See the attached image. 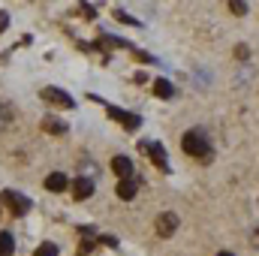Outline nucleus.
<instances>
[{"mask_svg":"<svg viewBox=\"0 0 259 256\" xmlns=\"http://www.w3.org/2000/svg\"><path fill=\"white\" fill-rule=\"evenodd\" d=\"M181 148L190 154V157H199V160H211V142H208V136L202 133V130H187L184 133V139H181Z\"/></svg>","mask_w":259,"mask_h":256,"instance_id":"obj_1","label":"nucleus"},{"mask_svg":"<svg viewBox=\"0 0 259 256\" xmlns=\"http://www.w3.org/2000/svg\"><path fill=\"white\" fill-rule=\"evenodd\" d=\"M0 202H3L15 217H24V214L30 211V199H27V196H21V193H15V190H3Z\"/></svg>","mask_w":259,"mask_h":256,"instance_id":"obj_2","label":"nucleus"},{"mask_svg":"<svg viewBox=\"0 0 259 256\" xmlns=\"http://www.w3.org/2000/svg\"><path fill=\"white\" fill-rule=\"evenodd\" d=\"M42 100H46V103H55V106H61V109H72V106H75V100H72L69 94H64L61 88H42Z\"/></svg>","mask_w":259,"mask_h":256,"instance_id":"obj_3","label":"nucleus"},{"mask_svg":"<svg viewBox=\"0 0 259 256\" xmlns=\"http://www.w3.org/2000/svg\"><path fill=\"white\" fill-rule=\"evenodd\" d=\"M154 229H157V235H160V238H169V235H175V229H178V217H175L172 211H166V214H160V217H157Z\"/></svg>","mask_w":259,"mask_h":256,"instance_id":"obj_4","label":"nucleus"},{"mask_svg":"<svg viewBox=\"0 0 259 256\" xmlns=\"http://www.w3.org/2000/svg\"><path fill=\"white\" fill-rule=\"evenodd\" d=\"M139 148H142L145 154H151V157H154V166H157L160 172H169V163H166V154H163V148H160V145H151V142H142Z\"/></svg>","mask_w":259,"mask_h":256,"instance_id":"obj_5","label":"nucleus"},{"mask_svg":"<svg viewBox=\"0 0 259 256\" xmlns=\"http://www.w3.org/2000/svg\"><path fill=\"white\" fill-rule=\"evenodd\" d=\"M91 193H94V181L91 178H75V184H72V196L75 199H91Z\"/></svg>","mask_w":259,"mask_h":256,"instance_id":"obj_6","label":"nucleus"},{"mask_svg":"<svg viewBox=\"0 0 259 256\" xmlns=\"http://www.w3.org/2000/svg\"><path fill=\"white\" fill-rule=\"evenodd\" d=\"M112 169H115V175H118L121 181L133 175V163H130L127 157H115V160H112Z\"/></svg>","mask_w":259,"mask_h":256,"instance_id":"obj_7","label":"nucleus"},{"mask_svg":"<svg viewBox=\"0 0 259 256\" xmlns=\"http://www.w3.org/2000/svg\"><path fill=\"white\" fill-rule=\"evenodd\" d=\"M109 112H112V118H115V121H121L127 130H136L139 124H142L136 115H127V112H121V109H109Z\"/></svg>","mask_w":259,"mask_h":256,"instance_id":"obj_8","label":"nucleus"},{"mask_svg":"<svg viewBox=\"0 0 259 256\" xmlns=\"http://www.w3.org/2000/svg\"><path fill=\"white\" fill-rule=\"evenodd\" d=\"M66 175H61V172H55V175H49L46 178V190H52V193H61V190H66Z\"/></svg>","mask_w":259,"mask_h":256,"instance_id":"obj_9","label":"nucleus"},{"mask_svg":"<svg viewBox=\"0 0 259 256\" xmlns=\"http://www.w3.org/2000/svg\"><path fill=\"white\" fill-rule=\"evenodd\" d=\"M154 94H157L160 100H169V97H172V84H169L166 78H157V81H154Z\"/></svg>","mask_w":259,"mask_h":256,"instance_id":"obj_10","label":"nucleus"},{"mask_svg":"<svg viewBox=\"0 0 259 256\" xmlns=\"http://www.w3.org/2000/svg\"><path fill=\"white\" fill-rule=\"evenodd\" d=\"M118 196H121V199H133V196H136V181H133V178H124V181L118 184Z\"/></svg>","mask_w":259,"mask_h":256,"instance_id":"obj_11","label":"nucleus"},{"mask_svg":"<svg viewBox=\"0 0 259 256\" xmlns=\"http://www.w3.org/2000/svg\"><path fill=\"white\" fill-rule=\"evenodd\" d=\"M12 250H15L12 235H9V232H0V256H12Z\"/></svg>","mask_w":259,"mask_h":256,"instance_id":"obj_12","label":"nucleus"},{"mask_svg":"<svg viewBox=\"0 0 259 256\" xmlns=\"http://www.w3.org/2000/svg\"><path fill=\"white\" fill-rule=\"evenodd\" d=\"M42 130H46V133H66V124L58 121V118H46V121H42Z\"/></svg>","mask_w":259,"mask_h":256,"instance_id":"obj_13","label":"nucleus"},{"mask_svg":"<svg viewBox=\"0 0 259 256\" xmlns=\"http://www.w3.org/2000/svg\"><path fill=\"white\" fill-rule=\"evenodd\" d=\"M33 256H58V247H55L52 241H46V244H39V247H36V253H33Z\"/></svg>","mask_w":259,"mask_h":256,"instance_id":"obj_14","label":"nucleus"},{"mask_svg":"<svg viewBox=\"0 0 259 256\" xmlns=\"http://www.w3.org/2000/svg\"><path fill=\"white\" fill-rule=\"evenodd\" d=\"M229 9L241 15V12H247V3H241V0H232V3H229Z\"/></svg>","mask_w":259,"mask_h":256,"instance_id":"obj_15","label":"nucleus"},{"mask_svg":"<svg viewBox=\"0 0 259 256\" xmlns=\"http://www.w3.org/2000/svg\"><path fill=\"white\" fill-rule=\"evenodd\" d=\"M6 124H9V112H6V109L0 106V130L6 127Z\"/></svg>","mask_w":259,"mask_h":256,"instance_id":"obj_16","label":"nucleus"},{"mask_svg":"<svg viewBox=\"0 0 259 256\" xmlns=\"http://www.w3.org/2000/svg\"><path fill=\"white\" fill-rule=\"evenodd\" d=\"M6 24H9V15H6V12H0V30H6Z\"/></svg>","mask_w":259,"mask_h":256,"instance_id":"obj_17","label":"nucleus"},{"mask_svg":"<svg viewBox=\"0 0 259 256\" xmlns=\"http://www.w3.org/2000/svg\"><path fill=\"white\" fill-rule=\"evenodd\" d=\"M217 256H232V253H217Z\"/></svg>","mask_w":259,"mask_h":256,"instance_id":"obj_18","label":"nucleus"}]
</instances>
